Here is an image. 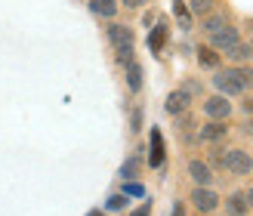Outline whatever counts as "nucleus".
<instances>
[{"label": "nucleus", "mask_w": 253, "mask_h": 216, "mask_svg": "<svg viewBox=\"0 0 253 216\" xmlns=\"http://www.w3.org/2000/svg\"><path fill=\"white\" fill-rule=\"evenodd\" d=\"M90 9L96 12V16H115V12H118V3H115V0H93V3H90Z\"/></svg>", "instance_id": "nucleus-11"}, {"label": "nucleus", "mask_w": 253, "mask_h": 216, "mask_svg": "<svg viewBox=\"0 0 253 216\" xmlns=\"http://www.w3.org/2000/svg\"><path fill=\"white\" fill-rule=\"evenodd\" d=\"M164 41H167V31H164V28H155V34L148 37V46H151V53H158V49L164 46Z\"/></svg>", "instance_id": "nucleus-17"}, {"label": "nucleus", "mask_w": 253, "mask_h": 216, "mask_svg": "<svg viewBox=\"0 0 253 216\" xmlns=\"http://www.w3.org/2000/svg\"><path fill=\"white\" fill-rule=\"evenodd\" d=\"M201 28H204L207 34H216L225 28V16H219V12H210V16H204V22H201Z\"/></svg>", "instance_id": "nucleus-10"}, {"label": "nucleus", "mask_w": 253, "mask_h": 216, "mask_svg": "<svg viewBox=\"0 0 253 216\" xmlns=\"http://www.w3.org/2000/svg\"><path fill=\"white\" fill-rule=\"evenodd\" d=\"M247 207H253V188L247 192Z\"/></svg>", "instance_id": "nucleus-27"}, {"label": "nucleus", "mask_w": 253, "mask_h": 216, "mask_svg": "<svg viewBox=\"0 0 253 216\" xmlns=\"http://www.w3.org/2000/svg\"><path fill=\"white\" fill-rule=\"evenodd\" d=\"M173 216H185V210H182V204H176V207H173Z\"/></svg>", "instance_id": "nucleus-26"}, {"label": "nucleus", "mask_w": 253, "mask_h": 216, "mask_svg": "<svg viewBox=\"0 0 253 216\" xmlns=\"http://www.w3.org/2000/svg\"><path fill=\"white\" fill-rule=\"evenodd\" d=\"M130 216H151V204H145V207H139V210H133Z\"/></svg>", "instance_id": "nucleus-23"}, {"label": "nucleus", "mask_w": 253, "mask_h": 216, "mask_svg": "<svg viewBox=\"0 0 253 216\" xmlns=\"http://www.w3.org/2000/svg\"><path fill=\"white\" fill-rule=\"evenodd\" d=\"M188 173H192V179H195L201 188H207V182L213 179V176H210V167H207V164H201V161H192V164H188Z\"/></svg>", "instance_id": "nucleus-7"}, {"label": "nucleus", "mask_w": 253, "mask_h": 216, "mask_svg": "<svg viewBox=\"0 0 253 216\" xmlns=\"http://www.w3.org/2000/svg\"><path fill=\"white\" fill-rule=\"evenodd\" d=\"M192 201H195V207H198V210H204V213H210L213 207L219 204V198L213 195L210 188H201V185H198L195 192H192Z\"/></svg>", "instance_id": "nucleus-6"}, {"label": "nucleus", "mask_w": 253, "mask_h": 216, "mask_svg": "<svg viewBox=\"0 0 253 216\" xmlns=\"http://www.w3.org/2000/svg\"><path fill=\"white\" fill-rule=\"evenodd\" d=\"M198 59H201V65H207V68H216L219 65V56H216V49H213V46H201L198 49Z\"/></svg>", "instance_id": "nucleus-12"}, {"label": "nucleus", "mask_w": 253, "mask_h": 216, "mask_svg": "<svg viewBox=\"0 0 253 216\" xmlns=\"http://www.w3.org/2000/svg\"><path fill=\"white\" fill-rule=\"evenodd\" d=\"M210 6H213V0H192V9L198 16H210Z\"/></svg>", "instance_id": "nucleus-18"}, {"label": "nucleus", "mask_w": 253, "mask_h": 216, "mask_svg": "<svg viewBox=\"0 0 253 216\" xmlns=\"http://www.w3.org/2000/svg\"><path fill=\"white\" fill-rule=\"evenodd\" d=\"M229 210H232L235 216H244V213H247V195H232V198H229Z\"/></svg>", "instance_id": "nucleus-14"}, {"label": "nucleus", "mask_w": 253, "mask_h": 216, "mask_svg": "<svg viewBox=\"0 0 253 216\" xmlns=\"http://www.w3.org/2000/svg\"><path fill=\"white\" fill-rule=\"evenodd\" d=\"M244 108H247V111H253V99H247V102H244Z\"/></svg>", "instance_id": "nucleus-28"}, {"label": "nucleus", "mask_w": 253, "mask_h": 216, "mask_svg": "<svg viewBox=\"0 0 253 216\" xmlns=\"http://www.w3.org/2000/svg\"><path fill=\"white\" fill-rule=\"evenodd\" d=\"M222 136H225V124H219V121H210V124L201 127V139H204V142H216Z\"/></svg>", "instance_id": "nucleus-8"}, {"label": "nucleus", "mask_w": 253, "mask_h": 216, "mask_svg": "<svg viewBox=\"0 0 253 216\" xmlns=\"http://www.w3.org/2000/svg\"><path fill=\"white\" fill-rule=\"evenodd\" d=\"M108 41L115 43L118 59L124 62V65H130V62H133V34H130V28H124V25H111V28H108Z\"/></svg>", "instance_id": "nucleus-1"}, {"label": "nucleus", "mask_w": 253, "mask_h": 216, "mask_svg": "<svg viewBox=\"0 0 253 216\" xmlns=\"http://www.w3.org/2000/svg\"><path fill=\"white\" fill-rule=\"evenodd\" d=\"M86 216H102V210H90V213H86Z\"/></svg>", "instance_id": "nucleus-29"}, {"label": "nucleus", "mask_w": 253, "mask_h": 216, "mask_svg": "<svg viewBox=\"0 0 253 216\" xmlns=\"http://www.w3.org/2000/svg\"><path fill=\"white\" fill-rule=\"evenodd\" d=\"M126 6H142V3H148V0H124Z\"/></svg>", "instance_id": "nucleus-25"}, {"label": "nucleus", "mask_w": 253, "mask_h": 216, "mask_svg": "<svg viewBox=\"0 0 253 216\" xmlns=\"http://www.w3.org/2000/svg\"><path fill=\"white\" fill-rule=\"evenodd\" d=\"M139 170H142V161H139V158H130L124 164V176H136Z\"/></svg>", "instance_id": "nucleus-19"}, {"label": "nucleus", "mask_w": 253, "mask_h": 216, "mask_svg": "<svg viewBox=\"0 0 253 216\" xmlns=\"http://www.w3.org/2000/svg\"><path fill=\"white\" fill-rule=\"evenodd\" d=\"M108 207H111V210H121V207H124V195H115V198L108 201Z\"/></svg>", "instance_id": "nucleus-22"}, {"label": "nucleus", "mask_w": 253, "mask_h": 216, "mask_svg": "<svg viewBox=\"0 0 253 216\" xmlns=\"http://www.w3.org/2000/svg\"><path fill=\"white\" fill-rule=\"evenodd\" d=\"M225 170H232L235 176H247V173L253 170V161H250L247 151L235 148V151H229V155H225Z\"/></svg>", "instance_id": "nucleus-2"}, {"label": "nucleus", "mask_w": 253, "mask_h": 216, "mask_svg": "<svg viewBox=\"0 0 253 216\" xmlns=\"http://www.w3.org/2000/svg\"><path fill=\"white\" fill-rule=\"evenodd\" d=\"M238 78H241V86H253V71L250 68H238Z\"/></svg>", "instance_id": "nucleus-20"}, {"label": "nucleus", "mask_w": 253, "mask_h": 216, "mask_svg": "<svg viewBox=\"0 0 253 216\" xmlns=\"http://www.w3.org/2000/svg\"><path fill=\"white\" fill-rule=\"evenodd\" d=\"M204 111H207V118H213V121H222V118H229L232 105L225 102L222 96H213V99H207V102H204Z\"/></svg>", "instance_id": "nucleus-5"}, {"label": "nucleus", "mask_w": 253, "mask_h": 216, "mask_svg": "<svg viewBox=\"0 0 253 216\" xmlns=\"http://www.w3.org/2000/svg\"><path fill=\"white\" fill-rule=\"evenodd\" d=\"M182 93H185V96H192V93H201V84H195V81H188V84L182 86Z\"/></svg>", "instance_id": "nucleus-21"}, {"label": "nucleus", "mask_w": 253, "mask_h": 216, "mask_svg": "<svg viewBox=\"0 0 253 216\" xmlns=\"http://www.w3.org/2000/svg\"><path fill=\"white\" fill-rule=\"evenodd\" d=\"M235 62H244V59H250L253 56V43H238L235 49H232V53H229Z\"/></svg>", "instance_id": "nucleus-16"}, {"label": "nucleus", "mask_w": 253, "mask_h": 216, "mask_svg": "<svg viewBox=\"0 0 253 216\" xmlns=\"http://www.w3.org/2000/svg\"><path fill=\"white\" fill-rule=\"evenodd\" d=\"M161 161H164V148H161V133L155 130V133H151V164L158 167Z\"/></svg>", "instance_id": "nucleus-15"}, {"label": "nucleus", "mask_w": 253, "mask_h": 216, "mask_svg": "<svg viewBox=\"0 0 253 216\" xmlns=\"http://www.w3.org/2000/svg\"><path fill=\"white\" fill-rule=\"evenodd\" d=\"M210 37H213V49H225V56H229L232 49H235L238 43H241V41H238V31H235V28H229V25H225L222 31L210 34Z\"/></svg>", "instance_id": "nucleus-4"}, {"label": "nucleus", "mask_w": 253, "mask_h": 216, "mask_svg": "<svg viewBox=\"0 0 253 216\" xmlns=\"http://www.w3.org/2000/svg\"><path fill=\"white\" fill-rule=\"evenodd\" d=\"M139 124H142V114L133 111V130H139Z\"/></svg>", "instance_id": "nucleus-24"}, {"label": "nucleus", "mask_w": 253, "mask_h": 216, "mask_svg": "<svg viewBox=\"0 0 253 216\" xmlns=\"http://www.w3.org/2000/svg\"><path fill=\"white\" fill-rule=\"evenodd\" d=\"M126 81H130V90H142V68L136 62L126 65Z\"/></svg>", "instance_id": "nucleus-13"}, {"label": "nucleus", "mask_w": 253, "mask_h": 216, "mask_svg": "<svg viewBox=\"0 0 253 216\" xmlns=\"http://www.w3.org/2000/svg\"><path fill=\"white\" fill-rule=\"evenodd\" d=\"M185 105H188V96H185L182 90H176V93L167 96V111H170V114H182Z\"/></svg>", "instance_id": "nucleus-9"}, {"label": "nucleus", "mask_w": 253, "mask_h": 216, "mask_svg": "<svg viewBox=\"0 0 253 216\" xmlns=\"http://www.w3.org/2000/svg\"><path fill=\"white\" fill-rule=\"evenodd\" d=\"M213 84H216V90H222L225 96L244 90V86H241V78H238V68H225V71H219L216 78H213Z\"/></svg>", "instance_id": "nucleus-3"}]
</instances>
